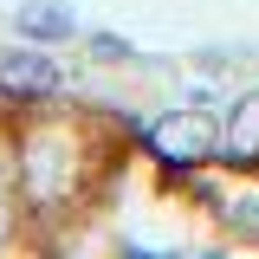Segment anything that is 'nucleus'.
I'll use <instances>...</instances> for the list:
<instances>
[{
  "label": "nucleus",
  "mask_w": 259,
  "mask_h": 259,
  "mask_svg": "<svg viewBox=\"0 0 259 259\" xmlns=\"http://www.w3.org/2000/svg\"><path fill=\"white\" fill-rule=\"evenodd\" d=\"M221 156L233 162V168L259 162V91H240L233 104H227V117H221Z\"/></svg>",
  "instance_id": "7ed1b4c3"
},
{
  "label": "nucleus",
  "mask_w": 259,
  "mask_h": 259,
  "mask_svg": "<svg viewBox=\"0 0 259 259\" xmlns=\"http://www.w3.org/2000/svg\"><path fill=\"white\" fill-rule=\"evenodd\" d=\"M91 59L97 65H130L136 52H130V39H117V32H91Z\"/></svg>",
  "instance_id": "39448f33"
},
{
  "label": "nucleus",
  "mask_w": 259,
  "mask_h": 259,
  "mask_svg": "<svg viewBox=\"0 0 259 259\" xmlns=\"http://www.w3.org/2000/svg\"><path fill=\"white\" fill-rule=\"evenodd\" d=\"M143 143H149V156L168 162V168H201V162L221 156V123H214L201 104H188V110H162L156 123L143 130Z\"/></svg>",
  "instance_id": "f257e3e1"
},
{
  "label": "nucleus",
  "mask_w": 259,
  "mask_h": 259,
  "mask_svg": "<svg viewBox=\"0 0 259 259\" xmlns=\"http://www.w3.org/2000/svg\"><path fill=\"white\" fill-rule=\"evenodd\" d=\"M7 227H13V188H7V175H0V240H7Z\"/></svg>",
  "instance_id": "423d86ee"
},
{
  "label": "nucleus",
  "mask_w": 259,
  "mask_h": 259,
  "mask_svg": "<svg viewBox=\"0 0 259 259\" xmlns=\"http://www.w3.org/2000/svg\"><path fill=\"white\" fill-rule=\"evenodd\" d=\"M13 32L32 39V46H65V39L78 32V13H71V0H20Z\"/></svg>",
  "instance_id": "20e7f679"
},
{
  "label": "nucleus",
  "mask_w": 259,
  "mask_h": 259,
  "mask_svg": "<svg viewBox=\"0 0 259 259\" xmlns=\"http://www.w3.org/2000/svg\"><path fill=\"white\" fill-rule=\"evenodd\" d=\"M65 84V71H59V59H52V46H7L0 52V91L7 97H52Z\"/></svg>",
  "instance_id": "f03ea898"
}]
</instances>
